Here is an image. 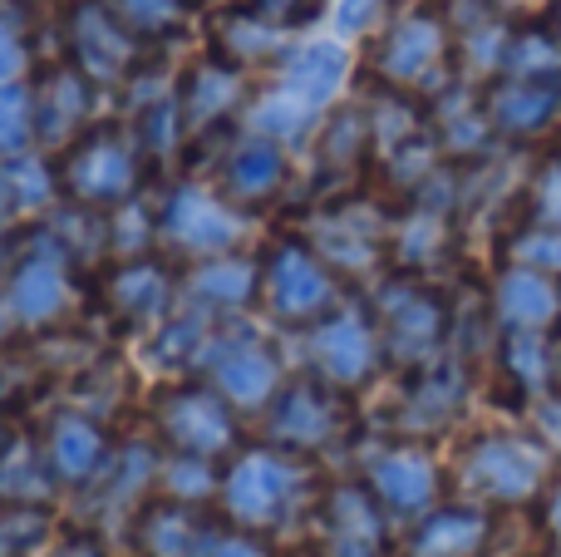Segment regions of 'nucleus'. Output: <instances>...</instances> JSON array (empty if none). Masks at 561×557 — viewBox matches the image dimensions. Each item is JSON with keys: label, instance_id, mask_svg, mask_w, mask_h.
Listing matches in <instances>:
<instances>
[{"label": "nucleus", "instance_id": "obj_46", "mask_svg": "<svg viewBox=\"0 0 561 557\" xmlns=\"http://www.w3.org/2000/svg\"><path fill=\"white\" fill-rule=\"evenodd\" d=\"M533 213H537V223L561 227V163L542 168V178L533 183Z\"/></svg>", "mask_w": 561, "mask_h": 557}, {"label": "nucleus", "instance_id": "obj_33", "mask_svg": "<svg viewBox=\"0 0 561 557\" xmlns=\"http://www.w3.org/2000/svg\"><path fill=\"white\" fill-rule=\"evenodd\" d=\"M444 252H448V217H444V207L419 203L414 213L399 223L394 257L409 266V272H424V266H434Z\"/></svg>", "mask_w": 561, "mask_h": 557}, {"label": "nucleus", "instance_id": "obj_10", "mask_svg": "<svg viewBox=\"0 0 561 557\" xmlns=\"http://www.w3.org/2000/svg\"><path fill=\"white\" fill-rule=\"evenodd\" d=\"M158 232H163L168 247L183 257H222L227 247L242 242L247 223L227 193L217 197L197 183H183L168 193L163 213H158Z\"/></svg>", "mask_w": 561, "mask_h": 557}, {"label": "nucleus", "instance_id": "obj_23", "mask_svg": "<svg viewBox=\"0 0 561 557\" xmlns=\"http://www.w3.org/2000/svg\"><path fill=\"white\" fill-rule=\"evenodd\" d=\"M369 489L394 513H434L438 503V464L424 450H385L369 459Z\"/></svg>", "mask_w": 561, "mask_h": 557}, {"label": "nucleus", "instance_id": "obj_12", "mask_svg": "<svg viewBox=\"0 0 561 557\" xmlns=\"http://www.w3.org/2000/svg\"><path fill=\"white\" fill-rule=\"evenodd\" d=\"M247 104V69L222 55H207L187 65L178 84V114H183L187 138H213L227 128V118Z\"/></svg>", "mask_w": 561, "mask_h": 557}, {"label": "nucleus", "instance_id": "obj_15", "mask_svg": "<svg viewBox=\"0 0 561 557\" xmlns=\"http://www.w3.org/2000/svg\"><path fill=\"white\" fill-rule=\"evenodd\" d=\"M5 306L20 326H49L65 316L69 306V257L55 242H39L35 252H25L10 266L5 282Z\"/></svg>", "mask_w": 561, "mask_h": 557}, {"label": "nucleus", "instance_id": "obj_52", "mask_svg": "<svg viewBox=\"0 0 561 557\" xmlns=\"http://www.w3.org/2000/svg\"><path fill=\"white\" fill-rule=\"evenodd\" d=\"M207 557H272V553H266L256 538H217V548Z\"/></svg>", "mask_w": 561, "mask_h": 557}, {"label": "nucleus", "instance_id": "obj_41", "mask_svg": "<svg viewBox=\"0 0 561 557\" xmlns=\"http://www.w3.org/2000/svg\"><path fill=\"white\" fill-rule=\"evenodd\" d=\"M507 262L537 266V272H547V276H561V227L533 223V227H523V232H513V242H507Z\"/></svg>", "mask_w": 561, "mask_h": 557}, {"label": "nucleus", "instance_id": "obj_44", "mask_svg": "<svg viewBox=\"0 0 561 557\" xmlns=\"http://www.w3.org/2000/svg\"><path fill=\"white\" fill-rule=\"evenodd\" d=\"M114 469V493H144L148 489V479H153V469H158V454L148 450V444H128L124 454H118V464H108Z\"/></svg>", "mask_w": 561, "mask_h": 557}, {"label": "nucleus", "instance_id": "obj_31", "mask_svg": "<svg viewBox=\"0 0 561 557\" xmlns=\"http://www.w3.org/2000/svg\"><path fill=\"white\" fill-rule=\"evenodd\" d=\"M59 178L49 173L39 158H5L0 163V223L5 217H25V213H39V207L55 197Z\"/></svg>", "mask_w": 561, "mask_h": 557}, {"label": "nucleus", "instance_id": "obj_55", "mask_svg": "<svg viewBox=\"0 0 561 557\" xmlns=\"http://www.w3.org/2000/svg\"><path fill=\"white\" fill-rule=\"evenodd\" d=\"M557 380H561V341H557Z\"/></svg>", "mask_w": 561, "mask_h": 557}, {"label": "nucleus", "instance_id": "obj_56", "mask_svg": "<svg viewBox=\"0 0 561 557\" xmlns=\"http://www.w3.org/2000/svg\"><path fill=\"white\" fill-rule=\"evenodd\" d=\"M557 30H561V0H557Z\"/></svg>", "mask_w": 561, "mask_h": 557}, {"label": "nucleus", "instance_id": "obj_43", "mask_svg": "<svg viewBox=\"0 0 561 557\" xmlns=\"http://www.w3.org/2000/svg\"><path fill=\"white\" fill-rule=\"evenodd\" d=\"M114 5H118V15H124L144 39L173 35V30L183 25V15H187L183 0H114Z\"/></svg>", "mask_w": 561, "mask_h": 557}, {"label": "nucleus", "instance_id": "obj_36", "mask_svg": "<svg viewBox=\"0 0 561 557\" xmlns=\"http://www.w3.org/2000/svg\"><path fill=\"white\" fill-rule=\"evenodd\" d=\"M207 316L203 311H183V316H168L153 336V361L158 365H187L207 351Z\"/></svg>", "mask_w": 561, "mask_h": 557}, {"label": "nucleus", "instance_id": "obj_30", "mask_svg": "<svg viewBox=\"0 0 561 557\" xmlns=\"http://www.w3.org/2000/svg\"><path fill=\"white\" fill-rule=\"evenodd\" d=\"M187 292L203 306H213V311H242V306L262 292V266L247 262V257H207V262L187 276Z\"/></svg>", "mask_w": 561, "mask_h": 557}, {"label": "nucleus", "instance_id": "obj_21", "mask_svg": "<svg viewBox=\"0 0 561 557\" xmlns=\"http://www.w3.org/2000/svg\"><path fill=\"white\" fill-rule=\"evenodd\" d=\"M290 163L286 148L272 134H252L242 144H232V154L222 158V193L232 197L237 207H262L286 187Z\"/></svg>", "mask_w": 561, "mask_h": 557}, {"label": "nucleus", "instance_id": "obj_6", "mask_svg": "<svg viewBox=\"0 0 561 557\" xmlns=\"http://www.w3.org/2000/svg\"><path fill=\"white\" fill-rule=\"evenodd\" d=\"M272 440L290 454H320L335 450L340 440L350 434V400L345 385L325 380V375H300V380L280 385L272 400Z\"/></svg>", "mask_w": 561, "mask_h": 557}, {"label": "nucleus", "instance_id": "obj_47", "mask_svg": "<svg viewBox=\"0 0 561 557\" xmlns=\"http://www.w3.org/2000/svg\"><path fill=\"white\" fill-rule=\"evenodd\" d=\"M247 5H256L266 20H276L280 30H290V25H306V20H316V10L325 5V0H247Z\"/></svg>", "mask_w": 561, "mask_h": 557}, {"label": "nucleus", "instance_id": "obj_1", "mask_svg": "<svg viewBox=\"0 0 561 557\" xmlns=\"http://www.w3.org/2000/svg\"><path fill=\"white\" fill-rule=\"evenodd\" d=\"M458 484L473 503L517 509L552 489V450L527 434H478L458 454Z\"/></svg>", "mask_w": 561, "mask_h": 557}, {"label": "nucleus", "instance_id": "obj_37", "mask_svg": "<svg viewBox=\"0 0 561 557\" xmlns=\"http://www.w3.org/2000/svg\"><path fill=\"white\" fill-rule=\"evenodd\" d=\"M35 138V94L15 79H0V158H20Z\"/></svg>", "mask_w": 561, "mask_h": 557}, {"label": "nucleus", "instance_id": "obj_48", "mask_svg": "<svg viewBox=\"0 0 561 557\" xmlns=\"http://www.w3.org/2000/svg\"><path fill=\"white\" fill-rule=\"evenodd\" d=\"M385 5H389V0H340L335 20H340V30H345V35H359V30H369L379 15H385Z\"/></svg>", "mask_w": 561, "mask_h": 557}, {"label": "nucleus", "instance_id": "obj_34", "mask_svg": "<svg viewBox=\"0 0 561 557\" xmlns=\"http://www.w3.org/2000/svg\"><path fill=\"white\" fill-rule=\"evenodd\" d=\"M488 134H497L493 118H488V104L483 99H468V94H444L438 104V144L448 154H478L488 144Z\"/></svg>", "mask_w": 561, "mask_h": 557}, {"label": "nucleus", "instance_id": "obj_53", "mask_svg": "<svg viewBox=\"0 0 561 557\" xmlns=\"http://www.w3.org/2000/svg\"><path fill=\"white\" fill-rule=\"evenodd\" d=\"M547 533H552V543L561 548V479L547 489Z\"/></svg>", "mask_w": 561, "mask_h": 557}, {"label": "nucleus", "instance_id": "obj_32", "mask_svg": "<svg viewBox=\"0 0 561 557\" xmlns=\"http://www.w3.org/2000/svg\"><path fill=\"white\" fill-rule=\"evenodd\" d=\"M503 375L523 395H547L557 375V345L542 341V331H507L503 341Z\"/></svg>", "mask_w": 561, "mask_h": 557}, {"label": "nucleus", "instance_id": "obj_38", "mask_svg": "<svg viewBox=\"0 0 561 557\" xmlns=\"http://www.w3.org/2000/svg\"><path fill=\"white\" fill-rule=\"evenodd\" d=\"M316 114L320 109H310V104H300L296 94H286V89H266V99L252 109V124H256V134H272V138H300L310 124H316Z\"/></svg>", "mask_w": 561, "mask_h": 557}, {"label": "nucleus", "instance_id": "obj_7", "mask_svg": "<svg viewBox=\"0 0 561 557\" xmlns=\"http://www.w3.org/2000/svg\"><path fill=\"white\" fill-rule=\"evenodd\" d=\"M65 45L94 84H124L144 65V35L118 15L114 0H75L65 10Z\"/></svg>", "mask_w": 561, "mask_h": 557}, {"label": "nucleus", "instance_id": "obj_18", "mask_svg": "<svg viewBox=\"0 0 561 557\" xmlns=\"http://www.w3.org/2000/svg\"><path fill=\"white\" fill-rule=\"evenodd\" d=\"M488 118L507 138H537L557 124L561 114V79H533V75H503L488 89Z\"/></svg>", "mask_w": 561, "mask_h": 557}, {"label": "nucleus", "instance_id": "obj_45", "mask_svg": "<svg viewBox=\"0 0 561 557\" xmlns=\"http://www.w3.org/2000/svg\"><path fill=\"white\" fill-rule=\"evenodd\" d=\"M168 484H173L178 499L203 503V493L213 489V469H207V459H197V454H183V459L168 469Z\"/></svg>", "mask_w": 561, "mask_h": 557}, {"label": "nucleus", "instance_id": "obj_26", "mask_svg": "<svg viewBox=\"0 0 561 557\" xmlns=\"http://www.w3.org/2000/svg\"><path fill=\"white\" fill-rule=\"evenodd\" d=\"M493 543V513L488 503H458L434 509L409 538V557H483Z\"/></svg>", "mask_w": 561, "mask_h": 557}, {"label": "nucleus", "instance_id": "obj_35", "mask_svg": "<svg viewBox=\"0 0 561 557\" xmlns=\"http://www.w3.org/2000/svg\"><path fill=\"white\" fill-rule=\"evenodd\" d=\"M503 75H533V79H561V35L547 30H523L507 39Z\"/></svg>", "mask_w": 561, "mask_h": 557}, {"label": "nucleus", "instance_id": "obj_11", "mask_svg": "<svg viewBox=\"0 0 561 557\" xmlns=\"http://www.w3.org/2000/svg\"><path fill=\"white\" fill-rule=\"evenodd\" d=\"M310 361L325 380L345 385H365L369 375L385 361V341H379V326L369 321L359 306H335L330 316H320L316 331H310Z\"/></svg>", "mask_w": 561, "mask_h": 557}, {"label": "nucleus", "instance_id": "obj_9", "mask_svg": "<svg viewBox=\"0 0 561 557\" xmlns=\"http://www.w3.org/2000/svg\"><path fill=\"white\" fill-rule=\"evenodd\" d=\"M158 434L173 444L178 454H197V459H217L237 444V414L222 390L207 385H173L158 395L153 405Z\"/></svg>", "mask_w": 561, "mask_h": 557}, {"label": "nucleus", "instance_id": "obj_8", "mask_svg": "<svg viewBox=\"0 0 561 557\" xmlns=\"http://www.w3.org/2000/svg\"><path fill=\"white\" fill-rule=\"evenodd\" d=\"M448 39L454 35H448V20L438 10H428V5L404 10L385 30V39L375 45V75L389 89H404V94L438 89L448 69Z\"/></svg>", "mask_w": 561, "mask_h": 557}, {"label": "nucleus", "instance_id": "obj_13", "mask_svg": "<svg viewBox=\"0 0 561 557\" xmlns=\"http://www.w3.org/2000/svg\"><path fill=\"white\" fill-rule=\"evenodd\" d=\"M320 528H325L330 557H385L389 553V519L385 499L369 484H340L320 503Z\"/></svg>", "mask_w": 561, "mask_h": 557}, {"label": "nucleus", "instance_id": "obj_3", "mask_svg": "<svg viewBox=\"0 0 561 557\" xmlns=\"http://www.w3.org/2000/svg\"><path fill=\"white\" fill-rule=\"evenodd\" d=\"M300 489H306V464L280 450H247L227 469V479L217 484L227 519H237L242 528H256V533L280 528L296 513Z\"/></svg>", "mask_w": 561, "mask_h": 557}, {"label": "nucleus", "instance_id": "obj_51", "mask_svg": "<svg viewBox=\"0 0 561 557\" xmlns=\"http://www.w3.org/2000/svg\"><path fill=\"white\" fill-rule=\"evenodd\" d=\"M55 557H108V553H104V543L89 538V533H69V538L55 548Z\"/></svg>", "mask_w": 561, "mask_h": 557}, {"label": "nucleus", "instance_id": "obj_49", "mask_svg": "<svg viewBox=\"0 0 561 557\" xmlns=\"http://www.w3.org/2000/svg\"><path fill=\"white\" fill-rule=\"evenodd\" d=\"M25 39H20V30L10 25L5 15H0V79H15L20 69H25Z\"/></svg>", "mask_w": 561, "mask_h": 557}, {"label": "nucleus", "instance_id": "obj_50", "mask_svg": "<svg viewBox=\"0 0 561 557\" xmlns=\"http://www.w3.org/2000/svg\"><path fill=\"white\" fill-rule=\"evenodd\" d=\"M537 424H542V434L561 450V395H542V405H537Z\"/></svg>", "mask_w": 561, "mask_h": 557}, {"label": "nucleus", "instance_id": "obj_20", "mask_svg": "<svg viewBox=\"0 0 561 557\" xmlns=\"http://www.w3.org/2000/svg\"><path fill=\"white\" fill-rule=\"evenodd\" d=\"M173 302V272L158 257H124L104 276V306L124 326H153L168 316Z\"/></svg>", "mask_w": 561, "mask_h": 557}, {"label": "nucleus", "instance_id": "obj_22", "mask_svg": "<svg viewBox=\"0 0 561 557\" xmlns=\"http://www.w3.org/2000/svg\"><path fill=\"white\" fill-rule=\"evenodd\" d=\"M369 148H375V124H369L365 109H340L325 118L316 138V178L330 193H345L359 183L369 163Z\"/></svg>", "mask_w": 561, "mask_h": 557}, {"label": "nucleus", "instance_id": "obj_25", "mask_svg": "<svg viewBox=\"0 0 561 557\" xmlns=\"http://www.w3.org/2000/svg\"><path fill=\"white\" fill-rule=\"evenodd\" d=\"M45 459L59 484L84 489L108 459V440L94 414H79V410L55 414V420H49V440H45Z\"/></svg>", "mask_w": 561, "mask_h": 557}, {"label": "nucleus", "instance_id": "obj_14", "mask_svg": "<svg viewBox=\"0 0 561 557\" xmlns=\"http://www.w3.org/2000/svg\"><path fill=\"white\" fill-rule=\"evenodd\" d=\"M310 247L325 257L335 272L365 276L385 262V217L365 203H335L310 223Z\"/></svg>", "mask_w": 561, "mask_h": 557}, {"label": "nucleus", "instance_id": "obj_4", "mask_svg": "<svg viewBox=\"0 0 561 557\" xmlns=\"http://www.w3.org/2000/svg\"><path fill=\"white\" fill-rule=\"evenodd\" d=\"M375 326H379V341H385L389 361L428 365L444 351L454 311H448V302L434 286L414 282V276H394V282H385L375 296Z\"/></svg>", "mask_w": 561, "mask_h": 557}, {"label": "nucleus", "instance_id": "obj_2", "mask_svg": "<svg viewBox=\"0 0 561 557\" xmlns=\"http://www.w3.org/2000/svg\"><path fill=\"white\" fill-rule=\"evenodd\" d=\"M144 148L124 128H89L84 138L65 148L59 163V193L75 207H94V213H114L118 203L138 197L144 183Z\"/></svg>", "mask_w": 561, "mask_h": 557}, {"label": "nucleus", "instance_id": "obj_17", "mask_svg": "<svg viewBox=\"0 0 561 557\" xmlns=\"http://www.w3.org/2000/svg\"><path fill=\"white\" fill-rule=\"evenodd\" d=\"M207 371H213L217 390L232 405H242V410H256V405L276 400V390H280V361L272 345L256 341V336L222 341L213 351V361H207Z\"/></svg>", "mask_w": 561, "mask_h": 557}, {"label": "nucleus", "instance_id": "obj_39", "mask_svg": "<svg viewBox=\"0 0 561 557\" xmlns=\"http://www.w3.org/2000/svg\"><path fill=\"white\" fill-rule=\"evenodd\" d=\"M49 538L45 503H5L0 509V557H30Z\"/></svg>", "mask_w": 561, "mask_h": 557}, {"label": "nucleus", "instance_id": "obj_57", "mask_svg": "<svg viewBox=\"0 0 561 557\" xmlns=\"http://www.w3.org/2000/svg\"><path fill=\"white\" fill-rule=\"evenodd\" d=\"M0 326H5V321H0Z\"/></svg>", "mask_w": 561, "mask_h": 557}, {"label": "nucleus", "instance_id": "obj_16", "mask_svg": "<svg viewBox=\"0 0 561 557\" xmlns=\"http://www.w3.org/2000/svg\"><path fill=\"white\" fill-rule=\"evenodd\" d=\"M35 138L49 148H69L84 138V124L94 114V79L69 59V65H49L35 79Z\"/></svg>", "mask_w": 561, "mask_h": 557}, {"label": "nucleus", "instance_id": "obj_24", "mask_svg": "<svg viewBox=\"0 0 561 557\" xmlns=\"http://www.w3.org/2000/svg\"><path fill=\"white\" fill-rule=\"evenodd\" d=\"M493 316L507 331H547L561 316V286L557 276L537 272V266L507 262V272L493 286Z\"/></svg>", "mask_w": 561, "mask_h": 557}, {"label": "nucleus", "instance_id": "obj_42", "mask_svg": "<svg viewBox=\"0 0 561 557\" xmlns=\"http://www.w3.org/2000/svg\"><path fill=\"white\" fill-rule=\"evenodd\" d=\"M148 237H153V217H148V207L138 203V197H128V203H118L114 213H108V252L144 257Z\"/></svg>", "mask_w": 561, "mask_h": 557}, {"label": "nucleus", "instance_id": "obj_54", "mask_svg": "<svg viewBox=\"0 0 561 557\" xmlns=\"http://www.w3.org/2000/svg\"><path fill=\"white\" fill-rule=\"evenodd\" d=\"M15 444H20V430L5 420V414H0V464H5L10 454H15Z\"/></svg>", "mask_w": 561, "mask_h": 557}, {"label": "nucleus", "instance_id": "obj_28", "mask_svg": "<svg viewBox=\"0 0 561 557\" xmlns=\"http://www.w3.org/2000/svg\"><path fill=\"white\" fill-rule=\"evenodd\" d=\"M345 75H350V55L330 39H316V45H300L290 55H280V69H276V84L286 94H296L300 104L310 109H325L330 99L345 89Z\"/></svg>", "mask_w": 561, "mask_h": 557}, {"label": "nucleus", "instance_id": "obj_5", "mask_svg": "<svg viewBox=\"0 0 561 557\" xmlns=\"http://www.w3.org/2000/svg\"><path fill=\"white\" fill-rule=\"evenodd\" d=\"M335 266L310 242L280 237L262 262V302L276 321L286 326H316L320 316L335 311Z\"/></svg>", "mask_w": 561, "mask_h": 557}, {"label": "nucleus", "instance_id": "obj_27", "mask_svg": "<svg viewBox=\"0 0 561 557\" xmlns=\"http://www.w3.org/2000/svg\"><path fill=\"white\" fill-rule=\"evenodd\" d=\"M468 400V375L463 365L454 361H428L424 375H419L414 385L404 390V405H399V424L414 434H434V430H448V424L458 420V410H463Z\"/></svg>", "mask_w": 561, "mask_h": 557}, {"label": "nucleus", "instance_id": "obj_29", "mask_svg": "<svg viewBox=\"0 0 561 557\" xmlns=\"http://www.w3.org/2000/svg\"><path fill=\"white\" fill-rule=\"evenodd\" d=\"M213 55L232 59L242 69L272 65L280 59V25L266 20L256 5H232L213 15Z\"/></svg>", "mask_w": 561, "mask_h": 557}, {"label": "nucleus", "instance_id": "obj_40", "mask_svg": "<svg viewBox=\"0 0 561 557\" xmlns=\"http://www.w3.org/2000/svg\"><path fill=\"white\" fill-rule=\"evenodd\" d=\"M55 469H49V459H15L10 454L5 464H0V503H45L49 493H55Z\"/></svg>", "mask_w": 561, "mask_h": 557}, {"label": "nucleus", "instance_id": "obj_19", "mask_svg": "<svg viewBox=\"0 0 561 557\" xmlns=\"http://www.w3.org/2000/svg\"><path fill=\"white\" fill-rule=\"evenodd\" d=\"M134 543L144 548V557H207L217 548V533L193 499H163L144 503L134 523Z\"/></svg>", "mask_w": 561, "mask_h": 557}]
</instances>
